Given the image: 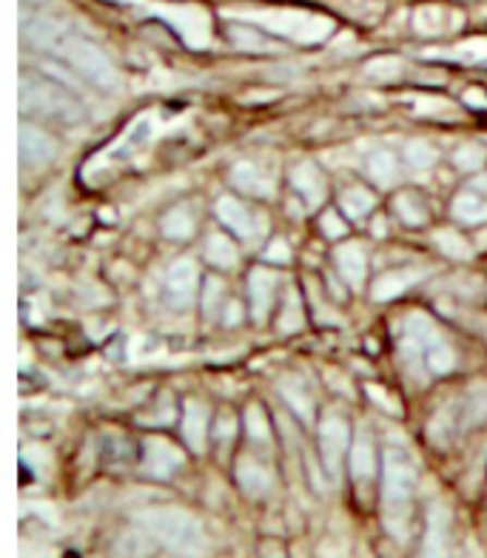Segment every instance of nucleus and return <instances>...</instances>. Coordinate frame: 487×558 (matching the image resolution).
Wrapping results in <instances>:
<instances>
[{"label":"nucleus","instance_id":"obj_1","mask_svg":"<svg viewBox=\"0 0 487 558\" xmlns=\"http://www.w3.org/2000/svg\"><path fill=\"white\" fill-rule=\"evenodd\" d=\"M21 109L37 118L58 120V123H81L83 106L69 92L54 86L52 81L26 74L21 77Z\"/></svg>","mask_w":487,"mask_h":558},{"label":"nucleus","instance_id":"obj_2","mask_svg":"<svg viewBox=\"0 0 487 558\" xmlns=\"http://www.w3.org/2000/svg\"><path fill=\"white\" fill-rule=\"evenodd\" d=\"M54 54H63L66 63H72V66L77 69L86 81L95 83L97 88H106V92H109V88L118 86L114 66H111L109 58H106L95 44H89V40H83V37L66 32V37L60 40L58 52Z\"/></svg>","mask_w":487,"mask_h":558},{"label":"nucleus","instance_id":"obj_3","mask_svg":"<svg viewBox=\"0 0 487 558\" xmlns=\"http://www.w3.org/2000/svg\"><path fill=\"white\" fill-rule=\"evenodd\" d=\"M17 146H21V166H44V162H52L58 155V143H54L52 134L40 132L35 125L23 123L21 132H17Z\"/></svg>","mask_w":487,"mask_h":558},{"label":"nucleus","instance_id":"obj_4","mask_svg":"<svg viewBox=\"0 0 487 558\" xmlns=\"http://www.w3.org/2000/svg\"><path fill=\"white\" fill-rule=\"evenodd\" d=\"M197 265L192 259H180V263L171 265L169 274H166V296H169L171 305L188 308L194 294H197Z\"/></svg>","mask_w":487,"mask_h":558},{"label":"nucleus","instance_id":"obj_5","mask_svg":"<svg viewBox=\"0 0 487 558\" xmlns=\"http://www.w3.org/2000/svg\"><path fill=\"white\" fill-rule=\"evenodd\" d=\"M273 291H277V277L266 268H254L248 274V296H252V316L263 323L273 305Z\"/></svg>","mask_w":487,"mask_h":558},{"label":"nucleus","instance_id":"obj_6","mask_svg":"<svg viewBox=\"0 0 487 558\" xmlns=\"http://www.w3.org/2000/svg\"><path fill=\"white\" fill-rule=\"evenodd\" d=\"M319 445H322V453L325 459H328V464L337 468L342 450H345L348 445L345 418H340L337 413H328V416L322 418V425H319Z\"/></svg>","mask_w":487,"mask_h":558},{"label":"nucleus","instance_id":"obj_7","mask_svg":"<svg viewBox=\"0 0 487 558\" xmlns=\"http://www.w3.org/2000/svg\"><path fill=\"white\" fill-rule=\"evenodd\" d=\"M217 217L231 234L243 236V240H252L254 236V214L234 197H222L217 203Z\"/></svg>","mask_w":487,"mask_h":558},{"label":"nucleus","instance_id":"obj_8","mask_svg":"<svg viewBox=\"0 0 487 558\" xmlns=\"http://www.w3.org/2000/svg\"><path fill=\"white\" fill-rule=\"evenodd\" d=\"M333 259H337V268H340L342 277L354 288H360L365 271H368V254H365V248L360 243H342L340 248L333 251Z\"/></svg>","mask_w":487,"mask_h":558},{"label":"nucleus","instance_id":"obj_9","mask_svg":"<svg viewBox=\"0 0 487 558\" xmlns=\"http://www.w3.org/2000/svg\"><path fill=\"white\" fill-rule=\"evenodd\" d=\"M291 183H294V192L305 199V206L314 208L325 199V177L311 162H303L291 171Z\"/></svg>","mask_w":487,"mask_h":558},{"label":"nucleus","instance_id":"obj_10","mask_svg":"<svg viewBox=\"0 0 487 558\" xmlns=\"http://www.w3.org/2000/svg\"><path fill=\"white\" fill-rule=\"evenodd\" d=\"M422 277H425V271H419V268H402V271L385 274V277H379L377 286H374V300H397L399 294H405L407 288L416 286Z\"/></svg>","mask_w":487,"mask_h":558},{"label":"nucleus","instance_id":"obj_11","mask_svg":"<svg viewBox=\"0 0 487 558\" xmlns=\"http://www.w3.org/2000/svg\"><path fill=\"white\" fill-rule=\"evenodd\" d=\"M231 183L236 189H243L248 194H257V197H268L273 192L271 177L263 174V169H257L254 162H236L231 169Z\"/></svg>","mask_w":487,"mask_h":558},{"label":"nucleus","instance_id":"obj_12","mask_svg":"<svg viewBox=\"0 0 487 558\" xmlns=\"http://www.w3.org/2000/svg\"><path fill=\"white\" fill-rule=\"evenodd\" d=\"M206 425H208V408L197 399H188L183 408V434L194 450H203L206 441Z\"/></svg>","mask_w":487,"mask_h":558},{"label":"nucleus","instance_id":"obj_13","mask_svg":"<svg viewBox=\"0 0 487 558\" xmlns=\"http://www.w3.org/2000/svg\"><path fill=\"white\" fill-rule=\"evenodd\" d=\"M155 527L160 530L166 538H171L174 544H180V547H192V544L197 542V530H194V524L178 513L155 515Z\"/></svg>","mask_w":487,"mask_h":558},{"label":"nucleus","instance_id":"obj_14","mask_svg":"<svg viewBox=\"0 0 487 558\" xmlns=\"http://www.w3.org/2000/svg\"><path fill=\"white\" fill-rule=\"evenodd\" d=\"M160 228H162V234L169 236V240H188V236L194 234L197 222H194L192 208L178 206V208H171V211L162 217Z\"/></svg>","mask_w":487,"mask_h":558},{"label":"nucleus","instance_id":"obj_15","mask_svg":"<svg viewBox=\"0 0 487 558\" xmlns=\"http://www.w3.org/2000/svg\"><path fill=\"white\" fill-rule=\"evenodd\" d=\"M453 217L465 226H482L487 222V199L479 194H459L453 199Z\"/></svg>","mask_w":487,"mask_h":558},{"label":"nucleus","instance_id":"obj_16","mask_svg":"<svg viewBox=\"0 0 487 558\" xmlns=\"http://www.w3.org/2000/svg\"><path fill=\"white\" fill-rule=\"evenodd\" d=\"M280 393H282V399L289 402L291 411L296 413V418L311 422V416H314V402H311V397L305 393L303 385L296 383V379H282Z\"/></svg>","mask_w":487,"mask_h":558},{"label":"nucleus","instance_id":"obj_17","mask_svg":"<svg viewBox=\"0 0 487 558\" xmlns=\"http://www.w3.org/2000/svg\"><path fill=\"white\" fill-rule=\"evenodd\" d=\"M340 203H342V211H345L351 220H362V217H368V214L374 211V206H377L374 194L365 192V189H360V185H354V189H345Z\"/></svg>","mask_w":487,"mask_h":558},{"label":"nucleus","instance_id":"obj_18","mask_svg":"<svg viewBox=\"0 0 487 558\" xmlns=\"http://www.w3.org/2000/svg\"><path fill=\"white\" fill-rule=\"evenodd\" d=\"M206 259L217 268H234L236 245L226 234H211L206 240Z\"/></svg>","mask_w":487,"mask_h":558},{"label":"nucleus","instance_id":"obj_19","mask_svg":"<svg viewBox=\"0 0 487 558\" xmlns=\"http://www.w3.org/2000/svg\"><path fill=\"white\" fill-rule=\"evenodd\" d=\"M393 208H397V214L402 217L405 226H425L428 222V206L416 194H399Z\"/></svg>","mask_w":487,"mask_h":558},{"label":"nucleus","instance_id":"obj_20","mask_svg":"<svg viewBox=\"0 0 487 558\" xmlns=\"http://www.w3.org/2000/svg\"><path fill=\"white\" fill-rule=\"evenodd\" d=\"M368 174L377 180L379 185H391L397 183L399 169H397V157L391 151H377V155L368 157Z\"/></svg>","mask_w":487,"mask_h":558},{"label":"nucleus","instance_id":"obj_21","mask_svg":"<svg viewBox=\"0 0 487 558\" xmlns=\"http://www.w3.org/2000/svg\"><path fill=\"white\" fill-rule=\"evenodd\" d=\"M146 459H148V464H151V471L169 473L171 468L180 462V453L171 448V445H166V441L151 439L146 448Z\"/></svg>","mask_w":487,"mask_h":558},{"label":"nucleus","instance_id":"obj_22","mask_svg":"<svg viewBox=\"0 0 487 558\" xmlns=\"http://www.w3.org/2000/svg\"><path fill=\"white\" fill-rule=\"evenodd\" d=\"M434 243L439 245V251H442L445 257H451V259H467V257H471V245L465 243V236H459L456 231H451V228H442V231H436Z\"/></svg>","mask_w":487,"mask_h":558},{"label":"nucleus","instance_id":"obj_23","mask_svg":"<svg viewBox=\"0 0 487 558\" xmlns=\"http://www.w3.org/2000/svg\"><path fill=\"white\" fill-rule=\"evenodd\" d=\"M245 427H248V436H252V441H259V445H266L268 436H271L266 411H263L259 404H248V408H245Z\"/></svg>","mask_w":487,"mask_h":558},{"label":"nucleus","instance_id":"obj_24","mask_svg":"<svg viewBox=\"0 0 487 558\" xmlns=\"http://www.w3.org/2000/svg\"><path fill=\"white\" fill-rule=\"evenodd\" d=\"M425 365H428L430 374L442 376V374H448V371H453V365H456V353H453V348L448 345V342H442V345L434 348V351L428 353Z\"/></svg>","mask_w":487,"mask_h":558},{"label":"nucleus","instance_id":"obj_25","mask_svg":"<svg viewBox=\"0 0 487 558\" xmlns=\"http://www.w3.org/2000/svg\"><path fill=\"white\" fill-rule=\"evenodd\" d=\"M405 160L414 171H428L430 166L436 162V155H434V148H430L428 143H407Z\"/></svg>","mask_w":487,"mask_h":558},{"label":"nucleus","instance_id":"obj_26","mask_svg":"<svg viewBox=\"0 0 487 558\" xmlns=\"http://www.w3.org/2000/svg\"><path fill=\"white\" fill-rule=\"evenodd\" d=\"M303 328V311H300V296L296 291H289L285 294V308H282L280 316V331H300Z\"/></svg>","mask_w":487,"mask_h":558},{"label":"nucleus","instance_id":"obj_27","mask_svg":"<svg viewBox=\"0 0 487 558\" xmlns=\"http://www.w3.org/2000/svg\"><path fill=\"white\" fill-rule=\"evenodd\" d=\"M374 471V448L365 436H360L354 445V473L356 478H368Z\"/></svg>","mask_w":487,"mask_h":558},{"label":"nucleus","instance_id":"obj_28","mask_svg":"<svg viewBox=\"0 0 487 558\" xmlns=\"http://www.w3.org/2000/svg\"><path fill=\"white\" fill-rule=\"evenodd\" d=\"M482 162H485V151L479 146H462L456 148V155H453V166L459 171H476L482 169Z\"/></svg>","mask_w":487,"mask_h":558},{"label":"nucleus","instance_id":"obj_29","mask_svg":"<svg viewBox=\"0 0 487 558\" xmlns=\"http://www.w3.org/2000/svg\"><path fill=\"white\" fill-rule=\"evenodd\" d=\"M222 296H226V286H222V279H217V277L206 279V291H203V311H206L208 316L215 314V308L220 305Z\"/></svg>","mask_w":487,"mask_h":558},{"label":"nucleus","instance_id":"obj_30","mask_svg":"<svg viewBox=\"0 0 487 558\" xmlns=\"http://www.w3.org/2000/svg\"><path fill=\"white\" fill-rule=\"evenodd\" d=\"M319 226H322V234L331 236V240H340V236H345V222H342V217L337 211L322 214Z\"/></svg>","mask_w":487,"mask_h":558},{"label":"nucleus","instance_id":"obj_31","mask_svg":"<svg viewBox=\"0 0 487 558\" xmlns=\"http://www.w3.org/2000/svg\"><path fill=\"white\" fill-rule=\"evenodd\" d=\"M266 259L268 263H280V265L289 263L291 251H289V245H285V240H273L266 251Z\"/></svg>","mask_w":487,"mask_h":558},{"label":"nucleus","instance_id":"obj_32","mask_svg":"<svg viewBox=\"0 0 487 558\" xmlns=\"http://www.w3.org/2000/svg\"><path fill=\"white\" fill-rule=\"evenodd\" d=\"M467 413H471L473 422H476V418H479V422H482V416H487V399L485 397L473 399V408Z\"/></svg>","mask_w":487,"mask_h":558},{"label":"nucleus","instance_id":"obj_33","mask_svg":"<svg viewBox=\"0 0 487 558\" xmlns=\"http://www.w3.org/2000/svg\"><path fill=\"white\" fill-rule=\"evenodd\" d=\"M222 319H226V325H236L243 319V311H240L236 302H229V308H226V316H222Z\"/></svg>","mask_w":487,"mask_h":558},{"label":"nucleus","instance_id":"obj_34","mask_svg":"<svg viewBox=\"0 0 487 558\" xmlns=\"http://www.w3.org/2000/svg\"><path fill=\"white\" fill-rule=\"evenodd\" d=\"M226 436H234V418H231V413H226V416L220 418V439H226Z\"/></svg>","mask_w":487,"mask_h":558},{"label":"nucleus","instance_id":"obj_35","mask_svg":"<svg viewBox=\"0 0 487 558\" xmlns=\"http://www.w3.org/2000/svg\"><path fill=\"white\" fill-rule=\"evenodd\" d=\"M374 234L385 236V220H382V217H377V220H374Z\"/></svg>","mask_w":487,"mask_h":558}]
</instances>
